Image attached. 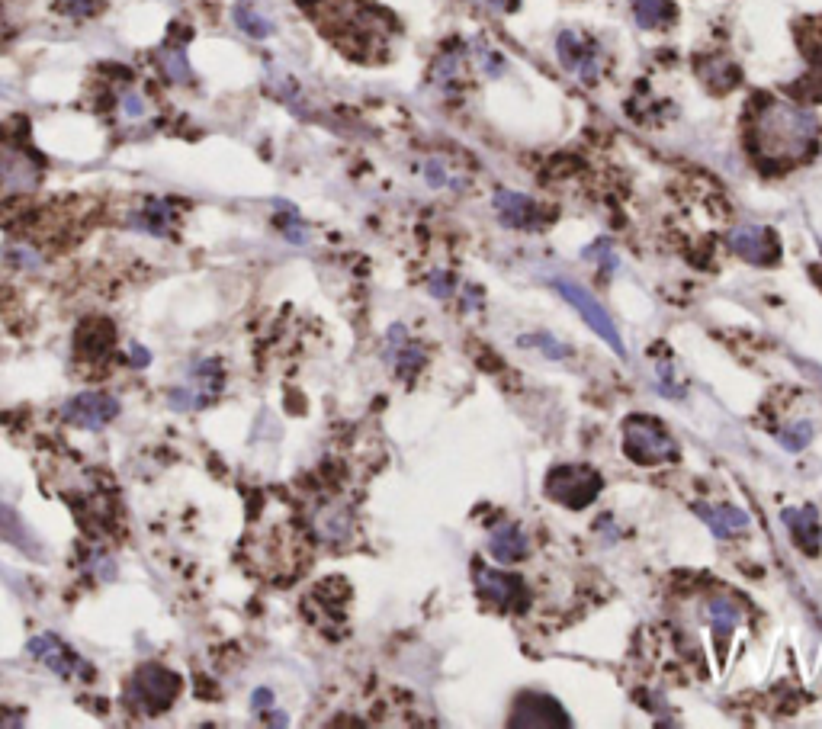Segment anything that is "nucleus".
<instances>
[{
    "mask_svg": "<svg viewBox=\"0 0 822 729\" xmlns=\"http://www.w3.org/2000/svg\"><path fill=\"white\" fill-rule=\"evenodd\" d=\"M758 148L768 158L797 161L813 148L819 123L810 110H800L794 103L771 100L758 110Z\"/></svg>",
    "mask_w": 822,
    "mask_h": 729,
    "instance_id": "obj_1",
    "label": "nucleus"
},
{
    "mask_svg": "<svg viewBox=\"0 0 822 729\" xmlns=\"http://www.w3.org/2000/svg\"><path fill=\"white\" fill-rule=\"evenodd\" d=\"M623 453L639 466L675 463L681 457L675 437L668 434L659 421H652L646 415H636L623 424Z\"/></svg>",
    "mask_w": 822,
    "mask_h": 729,
    "instance_id": "obj_2",
    "label": "nucleus"
},
{
    "mask_svg": "<svg viewBox=\"0 0 822 729\" xmlns=\"http://www.w3.org/2000/svg\"><path fill=\"white\" fill-rule=\"evenodd\" d=\"M180 694V675L167 672L161 665H145L132 675L126 688V701L145 713H164Z\"/></svg>",
    "mask_w": 822,
    "mask_h": 729,
    "instance_id": "obj_3",
    "label": "nucleus"
},
{
    "mask_svg": "<svg viewBox=\"0 0 822 729\" xmlns=\"http://www.w3.org/2000/svg\"><path fill=\"white\" fill-rule=\"evenodd\" d=\"M601 492V476L588 466H556L546 476V498H553L556 505L578 511L591 505Z\"/></svg>",
    "mask_w": 822,
    "mask_h": 729,
    "instance_id": "obj_4",
    "label": "nucleus"
},
{
    "mask_svg": "<svg viewBox=\"0 0 822 729\" xmlns=\"http://www.w3.org/2000/svg\"><path fill=\"white\" fill-rule=\"evenodd\" d=\"M556 290L572 302V309L582 312V318H585V322H588L591 328H595L598 338H604L607 344L614 347V354H617V357H627V347H623L620 331L614 328V318L604 312V306L585 290V286H578V283H572V280H566V277H559V280H556Z\"/></svg>",
    "mask_w": 822,
    "mask_h": 729,
    "instance_id": "obj_5",
    "label": "nucleus"
},
{
    "mask_svg": "<svg viewBox=\"0 0 822 729\" xmlns=\"http://www.w3.org/2000/svg\"><path fill=\"white\" fill-rule=\"evenodd\" d=\"M473 579H476V591L479 598L492 601L501 611H514V607H524L527 591L524 582L517 575L498 572V569H485V566H473Z\"/></svg>",
    "mask_w": 822,
    "mask_h": 729,
    "instance_id": "obj_6",
    "label": "nucleus"
},
{
    "mask_svg": "<svg viewBox=\"0 0 822 729\" xmlns=\"http://www.w3.org/2000/svg\"><path fill=\"white\" fill-rule=\"evenodd\" d=\"M556 55H559V62L566 71L578 74L582 81L588 84H595L598 81V74H601V52L595 49V45H588L578 33H572V29H566V33H559L556 39Z\"/></svg>",
    "mask_w": 822,
    "mask_h": 729,
    "instance_id": "obj_7",
    "label": "nucleus"
},
{
    "mask_svg": "<svg viewBox=\"0 0 822 729\" xmlns=\"http://www.w3.org/2000/svg\"><path fill=\"white\" fill-rule=\"evenodd\" d=\"M119 405L113 396H103V392H84V396L71 399L65 405V418L71 424H78V428H87V431H97L103 428L106 421L116 418Z\"/></svg>",
    "mask_w": 822,
    "mask_h": 729,
    "instance_id": "obj_8",
    "label": "nucleus"
},
{
    "mask_svg": "<svg viewBox=\"0 0 822 729\" xmlns=\"http://www.w3.org/2000/svg\"><path fill=\"white\" fill-rule=\"evenodd\" d=\"M726 241L739 257H745V261H752V264H774L778 261V245H774L771 232L758 229V225H736Z\"/></svg>",
    "mask_w": 822,
    "mask_h": 729,
    "instance_id": "obj_9",
    "label": "nucleus"
},
{
    "mask_svg": "<svg viewBox=\"0 0 822 729\" xmlns=\"http://www.w3.org/2000/svg\"><path fill=\"white\" fill-rule=\"evenodd\" d=\"M781 521L790 530V537L800 546V553L806 556H819L822 550V527H819V511L813 505L806 508H784Z\"/></svg>",
    "mask_w": 822,
    "mask_h": 729,
    "instance_id": "obj_10",
    "label": "nucleus"
},
{
    "mask_svg": "<svg viewBox=\"0 0 822 729\" xmlns=\"http://www.w3.org/2000/svg\"><path fill=\"white\" fill-rule=\"evenodd\" d=\"M39 184V164L26 151H4L0 155V187L7 190H33Z\"/></svg>",
    "mask_w": 822,
    "mask_h": 729,
    "instance_id": "obj_11",
    "label": "nucleus"
},
{
    "mask_svg": "<svg viewBox=\"0 0 822 729\" xmlns=\"http://www.w3.org/2000/svg\"><path fill=\"white\" fill-rule=\"evenodd\" d=\"M113 344H116L113 325L103 322V318H90V322H84L78 328V338H74V347H78V354L84 360H103L113 351Z\"/></svg>",
    "mask_w": 822,
    "mask_h": 729,
    "instance_id": "obj_12",
    "label": "nucleus"
},
{
    "mask_svg": "<svg viewBox=\"0 0 822 729\" xmlns=\"http://www.w3.org/2000/svg\"><path fill=\"white\" fill-rule=\"evenodd\" d=\"M26 649H29V656H36L39 662H45L55 675H62V678H68V675H74V672H81V659H78V656H71V652H68L62 643H58L52 633L36 636V640L29 643Z\"/></svg>",
    "mask_w": 822,
    "mask_h": 729,
    "instance_id": "obj_13",
    "label": "nucleus"
},
{
    "mask_svg": "<svg viewBox=\"0 0 822 729\" xmlns=\"http://www.w3.org/2000/svg\"><path fill=\"white\" fill-rule=\"evenodd\" d=\"M527 550H530L527 534L511 521L498 524L489 534V553L498 559V563H521V559L527 556Z\"/></svg>",
    "mask_w": 822,
    "mask_h": 729,
    "instance_id": "obj_14",
    "label": "nucleus"
},
{
    "mask_svg": "<svg viewBox=\"0 0 822 729\" xmlns=\"http://www.w3.org/2000/svg\"><path fill=\"white\" fill-rule=\"evenodd\" d=\"M694 511H697V518L713 530V537H717V540H729V537L742 534V530H749V514H745L742 508H729V505H726V508L694 505Z\"/></svg>",
    "mask_w": 822,
    "mask_h": 729,
    "instance_id": "obj_15",
    "label": "nucleus"
},
{
    "mask_svg": "<svg viewBox=\"0 0 822 729\" xmlns=\"http://www.w3.org/2000/svg\"><path fill=\"white\" fill-rule=\"evenodd\" d=\"M495 209H498V216H501V222L508 225V229H537V206L521 193L498 190L495 193Z\"/></svg>",
    "mask_w": 822,
    "mask_h": 729,
    "instance_id": "obj_16",
    "label": "nucleus"
},
{
    "mask_svg": "<svg viewBox=\"0 0 822 729\" xmlns=\"http://www.w3.org/2000/svg\"><path fill=\"white\" fill-rule=\"evenodd\" d=\"M707 617H710V627H713V636L720 640V646H726V640L733 636V630L739 627V607L729 601V598H710L707 601Z\"/></svg>",
    "mask_w": 822,
    "mask_h": 729,
    "instance_id": "obj_17",
    "label": "nucleus"
},
{
    "mask_svg": "<svg viewBox=\"0 0 822 729\" xmlns=\"http://www.w3.org/2000/svg\"><path fill=\"white\" fill-rule=\"evenodd\" d=\"M174 219H177V212H174L171 203H164V200H148V203L142 206V212H139V216H135L132 222H135V229H142V232H148V235H164V232L174 225Z\"/></svg>",
    "mask_w": 822,
    "mask_h": 729,
    "instance_id": "obj_18",
    "label": "nucleus"
},
{
    "mask_svg": "<svg viewBox=\"0 0 822 729\" xmlns=\"http://www.w3.org/2000/svg\"><path fill=\"white\" fill-rule=\"evenodd\" d=\"M633 13H636V23L643 29H659L665 23H672L675 7H672V0H633Z\"/></svg>",
    "mask_w": 822,
    "mask_h": 729,
    "instance_id": "obj_19",
    "label": "nucleus"
},
{
    "mask_svg": "<svg viewBox=\"0 0 822 729\" xmlns=\"http://www.w3.org/2000/svg\"><path fill=\"white\" fill-rule=\"evenodd\" d=\"M235 23L245 29L248 36H254V39H267L273 33L270 20L264 17V13H257V7L251 4V0H241V4L235 7Z\"/></svg>",
    "mask_w": 822,
    "mask_h": 729,
    "instance_id": "obj_20",
    "label": "nucleus"
},
{
    "mask_svg": "<svg viewBox=\"0 0 822 729\" xmlns=\"http://www.w3.org/2000/svg\"><path fill=\"white\" fill-rule=\"evenodd\" d=\"M158 62H161V68H164V74L171 81H190V65H187V52L184 49H164L161 55H158Z\"/></svg>",
    "mask_w": 822,
    "mask_h": 729,
    "instance_id": "obj_21",
    "label": "nucleus"
},
{
    "mask_svg": "<svg viewBox=\"0 0 822 729\" xmlns=\"http://www.w3.org/2000/svg\"><path fill=\"white\" fill-rule=\"evenodd\" d=\"M421 367H424V351H421V347H415V344L399 347V354H395V373H399V376H415Z\"/></svg>",
    "mask_w": 822,
    "mask_h": 729,
    "instance_id": "obj_22",
    "label": "nucleus"
},
{
    "mask_svg": "<svg viewBox=\"0 0 822 729\" xmlns=\"http://www.w3.org/2000/svg\"><path fill=\"white\" fill-rule=\"evenodd\" d=\"M810 437H813V428L806 421H797V424H790V428H784L781 431V444H784V450H790V453H800L806 444H810Z\"/></svg>",
    "mask_w": 822,
    "mask_h": 729,
    "instance_id": "obj_23",
    "label": "nucleus"
},
{
    "mask_svg": "<svg viewBox=\"0 0 822 729\" xmlns=\"http://www.w3.org/2000/svg\"><path fill=\"white\" fill-rule=\"evenodd\" d=\"M521 347H543L546 357H553V360L569 357V347L559 344L556 338H550V334H530V338H521Z\"/></svg>",
    "mask_w": 822,
    "mask_h": 729,
    "instance_id": "obj_24",
    "label": "nucleus"
},
{
    "mask_svg": "<svg viewBox=\"0 0 822 729\" xmlns=\"http://www.w3.org/2000/svg\"><path fill=\"white\" fill-rule=\"evenodd\" d=\"M0 534L10 537V540L17 543V546H23V550L29 546V537H23V527H20V521L13 518V514H10L4 505H0Z\"/></svg>",
    "mask_w": 822,
    "mask_h": 729,
    "instance_id": "obj_25",
    "label": "nucleus"
},
{
    "mask_svg": "<svg viewBox=\"0 0 822 729\" xmlns=\"http://www.w3.org/2000/svg\"><path fill=\"white\" fill-rule=\"evenodd\" d=\"M119 106H123V116L126 119H142L148 113V106L145 100L135 94V90H129V94H123V100H119Z\"/></svg>",
    "mask_w": 822,
    "mask_h": 729,
    "instance_id": "obj_26",
    "label": "nucleus"
},
{
    "mask_svg": "<svg viewBox=\"0 0 822 729\" xmlns=\"http://www.w3.org/2000/svg\"><path fill=\"white\" fill-rule=\"evenodd\" d=\"M62 10L81 20V17H90V13H97V0H62Z\"/></svg>",
    "mask_w": 822,
    "mask_h": 729,
    "instance_id": "obj_27",
    "label": "nucleus"
},
{
    "mask_svg": "<svg viewBox=\"0 0 822 729\" xmlns=\"http://www.w3.org/2000/svg\"><path fill=\"white\" fill-rule=\"evenodd\" d=\"M428 290H431L437 299H450V293H453V277H447V273H437V277H431Z\"/></svg>",
    "mask_w": 822,
    "mask_h": 729,
    "instance_id": "obj_28",
    "label": "nucleus"
},
{
    "mask_svg": "<svg viewBox=\"0 0 822 729\" xmlns=\"http://www.w3.org/2000/svg\"><path fill=\"white\" fill-rule=\"evenodd\" d=\"M585 257H598V261H601V267H607V270H614V267H617V257H614V251L607 248V245L588 248V251H585Z\"/></svg>",
    "mask_w": 822,
    "mask_h": 729,
    "instance_id": "obj_29",
    "label": "nucleus"
},
{
    "mask_svg": "<svg viewBox=\"0 0 822 729\" xmlns=\"http://www.w3.org/2000/svg\"><path fill=\"white\" fill-rule=\"evenodd\" d=\"M424 171H428V184H431V187H444V184H447L444 167H440V161H428V164H424Z\"/></svg>",
    "mask_w": 822,
    "mask_h": 729,
    "instance_id": "obj_30",
    "label": "nucleus"
},
{
    "mask_svg": "<svg viewBox=\"0 0 822 729\" xmlns=\"http://www.w3.org/2000/svg\"><path fill=\"white\" fill-rule=\"evenodd\" d=\"M132 367H148V351H145V347H132Z\"/></svg>",
    "mask_w": 822,
    "mask_h": 729,
    "instance_id": "obj_31",
    "label": "nucleus"
},
{
    "mask_svg": "<svg viewBox=\"0 0 822 729\" xmlns=\"http://www.w3.org/2000/svg\"><path fill=\"white\" fill-rule=\"evenodd\" d=\"M273 701V694L267 691V688H261V691H254V707H267Z\"/></svg>",
    "mask_w": 822,
    "mask_h": 729,
    "instance_id": "obj_32",
    "label": "nucleus"
}]
</instances>
